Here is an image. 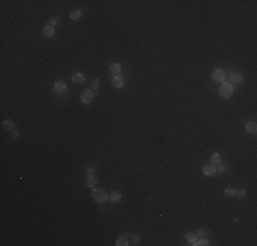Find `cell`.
I'll return each instance as SVG.
<instances>
[{"label":"cell","mask_w":257,"mask_h":246,"mask_svg":"<svg viewBox=\"0 0 257 246\" xmlns=\"http://www.w3.org/2000/svg\"><path fill=\"white\" fill-rule=\"evenodd\" d=\"M92 197H93V200H95L96 203H99V204L105 203V201L110 198L107 194V191H104L103 189H93V190H92Z\"/></svg>","instance_id":"6da1fadb"},{"label":"cell","mask_w":257,"mask_h":246,"mask_svg":"<svg viewBox=\"0 0 257 246\" xmlns=\"http://www.w3.org/2000/svg\"><path fill=\"white\" fill-rule=\"evenodd\" d=\"M233 85L229 82H221L220 83V87H219V95L223 97V99H230L233 96Z\"/></svg>","instance_id":"7a4b0ae2"},{"label":"cell","mask_w":257,"mask_h":246,"mask_svg":"<svg viewBox=\"0 0 257 246\" xmlns=\"http://www.w3.org/2000/svg\"><path fill=\"white\" fill-rule=\"evenodd\" d=\"M226 77H227V74H226V71L221 70V68H218V70H215V71L212 73V80H214L215 82H224Z\"/></svg>","instance_id":"3957f363"},{"label":"cell","mask_w":257,"mask_h":246,"mask_svg":"<svg viewBox=\"0 0 257 246\" xmlns=\"http://www.w3.org/2000/svg\"><path fill=\"white\" fill-rule=\"evenodd\" d=\"M226 78H227V82L231 83V85L242 82V75H241V74H238V73H229Z\"/></svg>","instance_id":"277c9868"},{"label":"cell","mask_w":257,"mask_h":246,"mask_svg":"<svg viewBox=\"0 0 257 246\" xmlns=\"http://www.w3.org/2000/svg\"><path fill=\"white\" fill-rule=\"evenodd\" d=\"M93 92H92V89H85V90L82 92V95H81V101H82L83 104H89L93 100Z\"/></svg>","instance_id":"5b68a950"},{"label":"cell","mask_w":257,"mask_h":246,"mask_svg":"<svg viewBox=\"0 0 257 246\" xmlns=\"http://www.w3.org/2000/svg\"><path fill=\"white\" fill-rule=\"evenodd\" d=\"M202 174L205 176H212V175L216 174V166L215 164H208V166H204L202 168Z\"/></svg>","instance_id":"8992f818"},{"label":"cell","mask_w":257,"mask_h":246,"mask_svg":"<svg viewBox=\"0 0 257 246\" xmlns=\"http://www.w3.org/2000/svg\"><path fill=\"white\" fill-rule=\"evenodd\" d=\"M110 73H111V74H112L114 77L120 75V73H122V67H120V64H119V63H112V64H110Z\"/></svg>","instance_id":"52a82bcc"},{"label":"cell","mask_w":257,"mask_h":246,"mask_svg":"<svg viewBox=\"0 0 257 246\" xmlns=\"http://www.w3.org/2000/svg\"><path fill=\"white\" fill-rule=\"evenodd\" d=\"M43 36L45 37V38H52V37L55 36V29L52 28V26H44L43 28Z\"/></svg>","instance_id":"ba28073f"},{"label":"cell","mask_w":257,"mask_h":246,"mask_svg":"<svg viewBox=\"0 0 257 246\" xmlns=\"http://www.w3.org/2000/svg\"><path fill=\"white\" fill-rule=\"evenodd\" d=\"M123 85H125V81H123V78L120 75H116L112 78V86L116 87V89H119V87H122Z\"/></svg>","instance_id":"9c48e42d"},{"label":"cell","mask_w":257,"mask_h":246,"mask_svg":"<svg viewBox=\"0 0 257 246\" xmlns=\"http://www.w3.org/2000/svg\"><path fill=\"white\" fill-rule=\"evenodd\" d=\"M71 80L74 81V83H83L85 82V75H83L82 73H74L71 77Z\"/></svg>","instance_id":"30bf717a"},{"label":"cell","mask_w":257,"mask_h":246,"mask_svg":"<svg viewBox=\"0 0 257 246\" xmlns=\"http://www.w3.org/2000/svg\"><path fill=\"white\" fill-rule=\"evenodd\" d=\"M96 183H97V178H96L93 174H88L86 178V186L88 187H95Z\"/></svg>","instance_id":"8fae6325"},{"label":"cell","mask_w":257,"mask_h":246,"mask_svg":"<svg viewBox=\"0 0 257 246\" xmlns=\"http://www.w3.org/2000/svg\"><path fill=\"white\" fill-rule=\"evenodd\" d=\"M246 131L249 133V134H256V131H257V124L254 122H249V123H246Z\"/></svg>","instance_id":"7c38bea8"},{"label":"cell","mask_w":257,"mask_h":246,"mask_svg":"<svg viewBox=\"0 0 257 246\" xmlns=\"http://www.w3.org/2000/svg\"><path fill=\"white\" fill-rule=\"evenodd\" d=\"M3 127L6 129V130L11 131V130H14V129H15V123L12 122L11 119H6V120L3 122Z\"/></svg>","instance_id":"4fadbf2b"},{"label":"cell","mask_w":257,"mask_h":246,"mask_svg":"<svg viewBox=\"0 0 257 246\" xmlns=\"http://www.w3.org/2000/svg\"><path fill=\"white\" fill-rule=\"evenodd\" d=\"M53 89H55L56 92H59V93H60V92H64L66 89H67V85H66L64 82H62V81H59V82H56V83H55Z\"/></svg>","instance_id":"5bb4252c"},{"label":"cell","mask_w":257,"mask_h":246,"mask_svg":"<svg viewBox=\"0 0 257 246\" xmlns=\"http://www.w3.org/2000/svg\"><path fill=\"white\" fill-rule=\"evenodd\" d=\"M211 161H212V164H215V166H219V164L221 163V159H220V155H219L218 152H215L214 155L211 156Z\"/></svg>","instance_id":"9a60e30c"},{"label":"cell","mask_w":257,"mask_h":246,"mask_svg":"<svg viewBox=\"0 0 257 246\" xmlns=\"http://www.w3.org/2000/svg\"><path fill=\"white\" fill-rule=\"evenodd\" d=\"M116 246H126V245H130L129 243V238H127L126 235H123V237H120V238L116 241V243H115Z\"/></svg>","instance_id":"2e32d148"},{"label":"cell","mask_w":257,"mask_h":246,"mask_svg":"<svg viewBox=\"0 0 257 246\" xmlns=\"http://www.w3.org/2000/svg\"><path fill=\"white\" fill-rule=\"evenodd\" d=\"M110 200L112 201V203H119V201L122 200V194L118 193V191H114V193L110 196Z\"/></svg>","instance_id":"e0dca14e"},{"label":"cell","mask_w":257,"mask_h":246,"mask_svg":"<svg viewBox=\"0 0 257 246\" xmlns=\"http://www.w3.org/2000/svg\"><path fill=\"white\" fill-rule=\"evenodd\" d=\"M129 238V243L130 245H138L140 241H141V238H140L138 235H130V237H127Z\"/></svg>","instance_id":"ac0fdd59"},{"label":"cell","mask_w":257,"mask_h":246,"mask_svg":"<svg viewBox=\"0 0 257 246\" xmlns=\"http://www.w3.org/2000/svg\"><path fill=\"white\" fill-rule=\"evenodd\" d=\"M81 16H82V11H81V10H75V11H71V14H70V18H71L73 21L79 19Z\"/></svg>","instance_id":"d6986e66"},{"label":"cell","mask_w":257,"mask_h":246,"mask_svg":"<svg viewBox=\"0 0 257 246\" xmlns=\"http://www.w3.org/2000/svg\"><path fill=\"white\" fill-rule=\"evenodd\" d=\"M58 22H59V16L58 15H55V16H52V18H49L48 19V22H47V26H55V25H58Z\"/></svg>","instance_id":"ffe728a7"},{"label":"cell","mask_w":257,"mask_h":246,"mask_svg":"<svg viewBox=\"0 0 257 246\" xmlns=\"http://www.w3.org/2000/svg\"><path fill=\"white\" fill-rule=\"evenodd\" d=\"M192 245L193 246H206V245H209V243H208V241H206L205 238H201V239H198V241L196 239Z\"/></svg>","instance_id":"44dd1931"},{"label":"cell","mask_w":257,"mask_h":246,"mask_svg":"<svg viewBox=\"0 0 257 246\" xmlns=\"http://www.w3.org/2000/svg\"><path fill=\"white\" fill-rule=\"evenodd\" d=\"M185 239L187 241V242H190V245H192V243L197 239V237H196V234H194V232H189V234L185 235Z\"/></svg>","instance_id":"7402d4cb"},{"label":"cell","mask_w":257,"mask_h":246,"mask_svg":"<svg viewBox=\"0 0 257 246\" xmlns=\"http://www.w3.org/2000/svg\"><path fill=\"white\" fill-rule=\"evenodd\" d=\"M100 86V80H97V78H95V80H92L90 82V87H92V90H97Z\"/></svg>","instance_id":"603a6c76"},{"label":"cell","mask_w":257,"mask_h":246,"mask_svg":"<svg viewBox=\"0 0 257 246\" xmlns=\"http://www.w3.org/2000/svg\"><path fill=\"white\" fill-rule=\"evenodd\" d=\"M224 193H226V196H229V197H234L237 191L234 190L233 187H227V189H224Z\"/></svg>","instance_id":"cb8c5ba5"},{"label":"cell","mask_w":257,"mask_h":246,"mask_svg":"<svg viewBox=\"0 0 257 246\" xmlns=\"http://www.w3.org/2000/svg\"><path fill=\"white\" fill-rule=\"evenodd\" d=\"M226 170H227V166H224V164H221V163L216 167V172H226Z\"/></svg>","instance_id":"d4e9b609"},{"label":"cell","mask_w":257,"mask_h":246,"mask_svg":"<svg viewBox=\"0 0 257 246\" xmlns=\"http://www.w3.org/2000/svg\"><path fill=\"white\" fill-rule=\"evenodd\" d=\"M194 234H196V237H201V238H202V237L205 235V228H198Z\"/></svg>","instance_id":"484cf974"},{"label":"cell","mask_w":257,"mask_h":246,"mask_svg":"<svg viewBox=\"0 0 257 246\" xmlns=\"http://www.w3.org/2000/svg\"><path fill=\"white\" fill-rule=\"evenodd\" d=\"M96 170V167L95 166H88L86 168H85V171H86V174H93Z\"/></svg>","instance_id":"4316f807"},{"label":"cell","mask_w":257,"mask_h":246,"mask_svg":"<svg viewBox=\"0 0 257 246\" xmlns=\"http://www.w3.org/2000/svg\"><path fill=\"white\" fill-rule=\"evenodd\" d=\"M235 196H238V197H245V196H246V190H243V189H242V190H238L237 193H235Z\"/></svg>","instance_id":"83f0119b"},{"label":"cell","mask_w":257,"mask_h":246,"mask_svg":"<svg viewBox=\"0 0 257 246\" xmlns=\"http://www.w3.org/2000/svg\"><path fill=\"white\" fill-rule=\"evenodd\" d=\"M18 137H19V133H18V131H12L11 138H12V139H18Z\"/></svg>","instance_id":"f1b7e54d"}]
</instances>
